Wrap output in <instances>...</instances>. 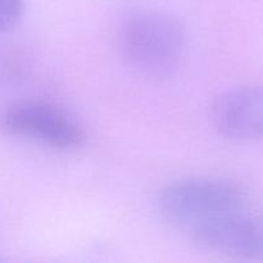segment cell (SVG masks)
<instances>
[{
  "instance_id": "6da1fadb",
  "label": "cell",
  "mask_w": 263,
  "mask_h": 263,
  "mask_svg": "<svg viewBox=\"0 0 263 263\" xmlns=\"http://www.w3.org/2000/svg\"><path fill=\"white\" fill-rule=\"evenodd\" d=\"M118 48L128 67L151 79L175 73L186 49V31L175 15L166 12H140L123 22Z\"/></svg>"
},
{
  "instance_id": "7a4b0ae2",
  "label": "cell",
  "mask_w": 263,
  "mask_h": 263,
  "mask_svg": "<svg viewBox=\"0 0 263 263\" xmlns=\"http://www.w3.org/2000/svg\"><path fill=\"white\" fill-rule=\"evenodd\" d=\"M247 193L239 184L221 179H187L167 185L158 195L162 217L189 231L221 216L244 210Z\"/></svg>"
},
{
  "instance_id": "5b68a950",
  "label": "cell",
  "mask_w": 263,
  "mask_h": 263,
  "mask_svg": "<svg viewBox=\"0 0 263 263\" xmlns=\"http://www.w3.org/2000/svg\"><path fill=\"white\" fill-rule=\"evenodd\" d=\"M210 118L213 127L226 138L263 139V84L216 95L210 105Z\"/></svg>"
},
{
  "instance_id": "8992f818",
  "label": "cell",
  "mask_w": 263,
  "mask_h": 263,
  "mask_svg": "<svg viewBox=\"0 0 263 263\" xmlns=\"http://www.w3.org/2000/svg\"><path fill=\"white\" fill-rule=\"evenodd\" d=\"M28 62L25 54L13 46L0 49V82H17L25 79Z\"/></svg>"
},
{
  "instance_id": "52a82bcc",
  "label": "cell",
  "mask_w": 263,
  "mask_h": 263,
  "mask_svg": "<svg viewBox=\"0 0 263 263\" xmlns=\"http://www.w3.org/2000/svg\"><path fill=\"white\" fill-rule=\"evenodd\" d=\"M23 0H0V32H8L20 23Z\"/></svg>"
},
{
  "instance_id": "277c9868",
  "label": "cell",
  "mask_w": 263,
  "mask_h": 263,
  "mask_svg": "<svg viewBox=\"0 0 263 263\" xmlns=\"http://www.w3.org/2000/svg\"><path fill=\"white\" fill-rule=\"evenodd\" d=\"M198 246L235 258H263V215L246 208L200 225L189 231Z\"/></svg>"
},
{
  "instance_id": "3957f363",
  "label": "cell",
  "mask_w": 263,
  "mask_h": 263,
  "mask_svg": "<svg viewBox=\"0 0 263 263\" xmlns=\"http://www.w3.org/2000/svg\"><path fill=\"white\" fill-rule=\"evenodd\" d=\"M3 131L17 138L32 139L58 151H73L85 141V131L73 117L43 100H23L5 109Z\"/></svg>"
}]
</instances>
